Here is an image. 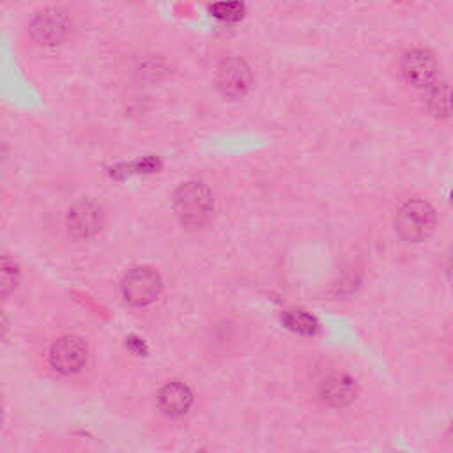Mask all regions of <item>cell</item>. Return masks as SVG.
I'll list each match as a JSON object with an SVG mask.
<instances>
[{
	"instance_id": "obj_2",
	"label": "cell",
	"mask_w": 453,
	"mask_h": 453,
	"mask_svg": "<svg viewBox=\"0 0 453 453\" xmlns=\"http://www.w3.org/2000/svg\"><path fill=\"white\" fill-rule=\"evenodd\" d=\"M396 232L411 242L425 241L435 226V211L423 200H412L402 205L395 218Z\"/></svg>"
},
{
	"instance_id": "obj_7",
	"label": "cell",
	"mask_w": 453,
	"mask_h": 453,
	"mask_svg": "<svg viewBox=\"0 0 453 453\" xmlns=\"http://www.w3.org/2000/svg\"><path fill=\"white\" fill-rule=\"evenodd\" d=\"M402 73L409 83L416 87H428L435 80L437 64L426 50L416 48L405 53L402 60Z\"/></svg>"
},
{
	"instance_id": "obj_11",
	"label": "cell",
	"mask_w": 453,
	"mask_h": 453,
	"mask_svg": "<svg viewBox=\"0 0 453 453\" xmlns=\"http://www.w3.org/2000/svg\"><path fill=\"white\" fill-rule=\"evenodd\" d=\"M283 322L287 324L288 329L299 334H313L317 331V320L301 310H288L283 315Z\"/></svg>"
},
{
	"instance_id": "obj_6",
	"label": "cell",
	"mask_w": 453,
	"mask_h": 453,
	"mask_svg": "<svg viewBox=\"0 0 453 453\" xmlns=\"http://www.w3.org/2000/svg\"><path fill=\"white\" fill-rule=\"evenodd\" d=\"M87 359V347L81 338L67 334L58 338L50 350V365L60 373L78 372Z\"/></svg>"
},
{
	"instance_id": "obj_3",
	"label": "cell",
	"mask_w": 453,
	"mask_h": 453,
	"mask_svg": "<svg viewBox=\"0 0 453 453\" xmlns=\"http://www.w3.org/2000/svg\"><path fill=\"white\" fill-rule=\"evenodd\" d=\"M161 290V280L150 267H133L122 280V296L133 306L150 304Z\"/></svg>"
},
{
	"instance_id": "obj_14",
	"label": "cell",
	"mask_w": 453,
	"mask_h": 453,
	"mask_svg": "<svg viewBox=\"0 0 453 453\" xmlns=\"http://www.w3.org/2000/svg\"><path fill=\"white\" fill-rule=\"evenodd\" d=\"M211 12L214 18L230 23V21H239L242 18L244 7L239 2H221V4L211 5Z\"/></svg>"
},
{
	"instance_id": "obj_8",
	"label": "cell",
	"mask_w": 453,
	"mask_h": 453,
	"mask_svg": "<svg viewBox=\"0 0 453 453\" xmlns=\"http://www.w3.org/2000/svg\"><path fill=\"white\" fill-rule=\"evenodd\" d=\"M319 395L326 403L333 407H343L356 398L357 384L350 375L334 372L322 379L319 386Z\"/></svg>"
},
{
	"instance_id": "obj_5",
	"label": "cell",
	"mask_w": 453,
	"mask_h": 453,
	"mask_svg": "<svg viewBox=\"0 0 453 453\" xmlns=\"http://www.w3.org/2000/svg\"><path fill=\"white\" fill-rule=\"evenodd\" d=\"M69 18L57 7H48L37 12L30 21V34L39 44H57L69 32Z\"/></svg>"
},
{
	"instance_id": "obj_13",
	"label": "cell",
	"mask_w": 453,
	"mask_h": 453,
	"mask_svg": "<svg viewBox=\"0 0 453 453\" xmlns=\"http://www.w3.org/2000/svg\"><path fill=\"white\" fill-rule=\"evenodd\" d=\"M430 111L435 117H446L449 113V90L446 83H437L428 96Z\"/></svg>"
},
{
	"instance_id": "obj_9",
	"label": "cell",
	"mask_w": 453,
	"mask_h": 453,
	"mask_svg": "<svg viewBox=\"0 0 453 453\" xmlns=\"http://www.w3.org/2000/svg\"><path fill=\"white\" fill-rule=\"evenodd\" d=\"M101 211L90 202L76 203L67 214V228L78 239L92 237L101 228Z\"/></svg>"
},
{
	"instance_id": "obj_1",
	"label": "cell",
	"mask_w": 453,
	"mask_h": 453,
	"mask_svg": "<svg viewBox=\"0 0 453 453\" xmlns=\"http://www.w3.org/2000/svg\"><path fill=\"white\" fill-rule=\"evenodd\" d=\"M173 207L182 223L198 226L209 219L214 200L203 182L188 180L177 188L173 195Z\"/></svg>"
},
{
	"instance_id": "obj_12",
	"label": "cell",
	"mask_w": 453,
	"mask_h": 453,
	"mask_svg": "<svg viewBox=\"0 0 453 453\" xmlns=\"http://www.w3.org/2000/svg\"><path fill=\"white\" fill-rule=\"evenodd\" d=\"M19 281V267L11 258H0V296L11 294Z\"/></svg>"
},
{
	"instance_id": "obj_10",
	"label": "cell",
	"mask_w": 453,
	"mask_h": 453,
	"mask_svg": "<svg viewBox=\"0 0 453 453\" xmlns=\"http://www.w3.org/2000/svg\"><path fill=\"white\" fill-rule=\"evenodd\" d=\"M193 403V393L184 382H168L157 393V405L168 416L184 414Z\"/></svg>"
},
{
	"instance_id": "obj_16",
	"label": "cell",
	"mask_w": 453,
	"mask_h": 453,
	"mask_svg": "<svg viewBox=\"0 0 453 453\" xmlns=\"http://www.w3.org/2000/svg\"><path fill=\"white\" fill-rule=\"evenodd\" d=\"M0 421H2V407H0Z\"/></svg>"
},
{
	"instance_id": "obj_15",
	"label": "cell",
	"mask_w": 453,
	"mask_h": 453,
	"mask_svg": "<svg viewBox=\"0 0 453 453\" xmlns=\"http://www.w3.org/2000/svg\"><path fill=\"white\" fill-rule=\"evenodd\" d=\"M5 327V320H4V315H2V311H0V331Z\"/></svg>"
},
{
	"instance_id": "obj_4",
	"label": "cell",
	"mask_w": 453,
	"mask_h": 453,
	"mask_svg": "<svg viewBox=\"0 0 453 453\" xmlns=\"http://www.w3.org/2000/svg\"><path fill=\"white\" fill-rule=\"evenodd\" d=\"M216 81L225 97L239 99L251 85V71L241 57H228L219 64Z\"/></svg>"
}]
</instances>
